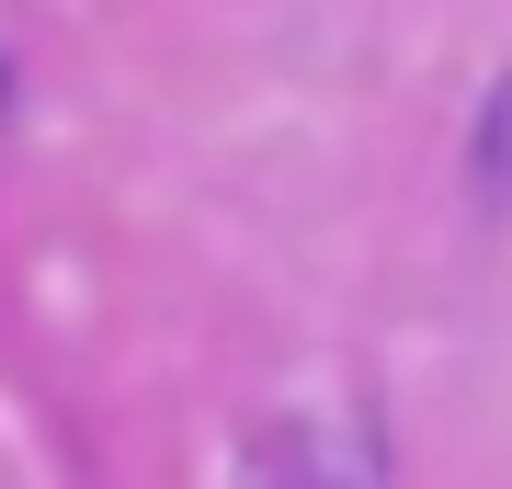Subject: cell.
<instances>
[{"mask_svg":"<svg viewBox=\"0 0 512 489\" xmlns=\"http://www.w3.org/2000/svg\"><path fill=\"white\" fill-rule=\"evenodd\" d=\"M262 489H376V455L353 433H285L262 455Z\"/></svg>","mask_w":512,"mask_h":489,"instance_id":"obj_1","label":"cell"},{"mask_svg":"<svg viewBox=\"0 0 512 489\" xmlns=\"http://www.w3.org/2000/svg\"><path fill=\"white\" fill-rule=\"evenodd\" d=\"M478 171H490V194L512 182V91H501V114H490V148H478Z\"/></svg>","mask_w":512,"mask_h":489,"instance_id":"obj_2","label":"cell"}]
</instances>
